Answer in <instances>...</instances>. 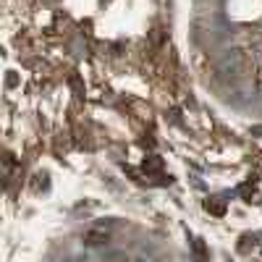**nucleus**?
<instances>
[{"label":"nucleus","instance_id":"2","mask_svg":"<svg viewBox=\"0 0 262 262\" xmlns=\"http://www.w3.org/2000/svg\"><path fill=\"white\" fill-rule=\"evenodd\" d=\"M194 252H196V259H200V262H207V252H205L202 238H196V242H194Z\"/></svg>","mask_w":262,"mask_h":262},{"label":"nucleus","instance_id":"3","mask_svg":"<svg viewBox=\"0 0 262 262\" xmlns=\"http://www.w3.org/2000/svg\"><path fill=\"white\" fill-rule=\"evenodd\" d=\"M102 242H107V236H105V233H97V231L86 233V244H102Z\"/></svg>","mask_w":262,"mask_h":262},{"label":"nucleus","instance_id":"1","mask_svg":"<svg viewBox=\"0 0 262 262\" xmlns=\"http://www.w3.org/2000/svg\"><path fill=\"white\" fill-rule=\"evenodd\" d=\"M205 207H207V212H212V215H223V212H226V202H223V200H217V196L207 200Z\"/></svg>","mask_w":262,"mask_h":262}]
</instances>
